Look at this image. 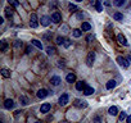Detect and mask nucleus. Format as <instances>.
I'll use <instances>...</instances> for the list:
<instances>
[{"label":"nucleus","instance_id":"1","mask_svg":"<svg viewBox=\"0 0 131 123\" xmlns=\"http://www.w3.org/2000/svg\"><path fill=\"white\" fill-rule=\"evenodd\" d=\"M30 26H31L32 28H36V27L39 26V23H37V16H36V13H32V14H31V17H30Z\"/></svg>","mask_w":131,"mask_h":123},{"label":"nucleus","instance_id":"2","mask_svg":"<svg viewBox=\"0 0 131 123\" xmlns=\"http://www.w3.org/2000/svg\"><path fill=\"white\" fill-rule=\"evenodd\" d=\"M73 105H75L76 108H80V109H82V108H86V106H87V103L85 101V100L76 99V100H75V103H73Z\"/></svg>","mask_w":131,"mask_h":123},{"label":"nucleus","instance_id":"3","mask_svg":"<svg viewBox=\"0 0 131 123\" xmlns=\"http://www.w3.org/2000/svg\"><path fill=\"white\" fill-rule=\"evenodd\" d=\"M94 60H95V53L91 51V53H89V55H87V58H86V64L89 65V67H91L93 63H94Z\"/></svg>","mask_w":131,"mask_h":123},{"label":"nucleus","instance_id":"4","mask_svg":"<svg viewBox=\"0 0 131 123\" xmlns=\"http://www.w3.org/2000/svg\"><path fill=\"white\" fill-rule=\"evenodd\" d=\"M91 4L95 7L96 12H102L103 7H102V0H91Z\"/></svg>","mask_w":131,"mask_h":123},{"label":"nucleus","instance_id":"5","mask_svg":"<svg viewBox=\"0 0 131 123\" xmlns=\"http://www.w3.org/2000/svg\"><path fill=\"white\" fill-rule=\"evenodd\" d=\"M48 95H49V91L46 90V88H41V90H39L37 94H36V96L39 99H44V97H46Z\"/></svg>","mask_w":131,"mask_h":123},{"label":"nucleus","instance_id":"6","mask_svg":"<svg viewBox=\"0 0 131 123\" xmlns=\"http://www.w3.org/2000/svg\"><path fill=\"white\" fill-rule=\"evenodd\" d=\"M117 62H118V64L121 65V67H123V68H127L128 64H130L123 57H117Z\"/></svg>","mask_w":131,"mask_h":123},{"label":"nucleus","instance_id":"7","mask_svg":"<svg viewBox=\"0 0 131 123\" xmlns=\"http://www.w3.org/2000/svg\"><path fill=\"white\" fill-rule=\"evenodd\" d=\"M117 40H118V42L121 44V45H123V46H127V45H128V42H127L126 37L122 35V33H119V35L117 36Z\"/></svg>","mask_w":131,"mask_h":123},{"label":"nucleus","instance_id":"8","mask_svg":"<svg viewBox=\"0 0 131 123\" xmlns=\"http://www.w3.org/2000/svg\"><path fill=\"white\" fill-rule=\"evenodd\" d=\"M60 82H62V80H60V77H58V76H53L50 78V83L54 85V86H59Z\"/></svg>","mask_w":131,"mask_h":123},{"label":"nucleus","instance_id":"9","mask_svg":"<svg viewBox=\"0 0 131 123\" xmlns=\"http://www.w3.org/2000/svg\"><path fill=\"white\" fill-rule=\"evenodd\" d=\"M59 104H60L62 106H64V105L68 104V95H67V94H63V95L59 97Z\"/></svg>","mask_w":131,"mask_h":123},{"label":"nucleus","instance_id":"10","mask_svg":"<svg viewBox=\"0 0 131 123\" xmlns=\"http://www.w3.org/2000/svg\"><path fill=\"white\" fill-rule=\"evenodd\" d=\"M51 21L54 22V23H59V22L62 21V16H60V13H58V12L53 13V16H51Z\"/></svg>","mask_w":131,"mask_h":123},{"label":"nucleus","instance_id":"11","mask_svg":"<svg viewBox=\"0 0 131 123\" xmlns=\"http://www.w3.org/2000/svg\"><path fill=\"white\" fill-rule=\"evenodd\" d=\"M14 106V101L12 99H7L5 101H4V108L5 109H12Z\"/></svg>","mask_w":131,"mask_h":123},{"label":"nucleus","instance_id":"12","mask_svg":"<svg viewBox=\"0 0 131 123\" xmlns=\"http://www.w3.org/2000/svg\"><path fill=\"white\" fill-rule=\"evenodd\" d=\"M50 108H51V105L49 103H44L41 105V108H40V111H41V113H48V111L50 110Z\"/></svg>","mask_w":131,"mask_h":123},{"label":"nucleus","instance_id":"13","mask_svg":"<svg viewBox=\"0 0 131 123\" xmlns=\"http://www.w3.org/2000/svg\"><path fill=\"white\" fill-rule=\"evenodd\" d=\"M50 17H48V16H44L42 18H41V26H44V27H48L49 26V23H50Z\"/></svg>","mask_w":131,"mask_h":123},{"label":"nucleus","instance_id":"14","mask_svg":"<svg viewBox=\"0 0 131 123\" xmlns=\"http://www.w3.org/2000/svg\"><path fill=\"white\" fill-rule=\"evenodd\" d=\"M66 81H67L68 83L75 82V81H76V76H75V73H68L67 77H66Z\"/></svg>","mask_w":131,"mask_h":123},{"label":"nucleus","instance_id":"15","mask_svg":"<svg viewBox=\"0 0 131 123\" xmlns=\"http://www.w3.org/2000/svg\"><path fill=\"white\" fill-rule=\"evenodd\" d=\"M87 85L85 83V82H82V81H79V82H76V88H77L79 91H82V90H85V87H86Z\"/></svg>","mask_w":131,"mask_h":123},{"label":"nucleus","instance_id":"16","mask_svg":"<svg viewBox=\"0 0 131 123\" xmlns=\"http://www.w3.org/2000/svg\"><path fill=\"white\" fill-rule=\"evenodd\" d=\"M81 30H82V31H90V30H91V25L89 23V22H82Z\"/></svg>","mask_w":131,"mask_h":123},{"label":"nucleus","instance_id":"17","mask_svg":"<svg viewBox=\"0 0 131 123\" xmlns=\"http://www.w3.org/2000/svg\"><path fill=\"white\" fill-rule=\"evenodd\" d=\"M105 87L108 88V90H112V88H114V87H116V81H114V80L108 81V82H107V85H105Z\"/></svg>","mask_w":131,"mask_h":123},{"label":"nucleus","instance_id":"18","mask_svg":"<svg viewBox=\"0 0 131 123\" xmlns=\"http://www.w3.org/2000/svg\"><path fill=\"white\" fill-rule=\"evenodd\" d=\"M108 113L111 114V115H117V114H118L117 106H111V108H109V110H108Z\"/></svg>","mask_w":131,"mask_h":123},{"label":"nucleus","instance_id":"19","mask_svg":"<svg viewBox=\"0 0 131 123\" xmlns=\"http://www.w3.org/2000/svg\"><path fill=\"white\" fill-rule=\"evenodd\" d=\"M84 94L85 95H91V94H94V88L90 87V86H86L85 90H84Z\"/></svg>","mask_w":131,"mask_h":123},{"label":"nucleus","instance_id":"20","mask_svg":"<svg viewBox=\"0 0 131 123\" xmlns=\"http://www.w3.org/2000/svg\"><path fill=\"white\" fill-rule=\"evenodd\" d=\"M113 18H114V21H123V14H121V13H118V12H116L114 14H113Z\"/></svg>","mask_w":131,"mask_h":123},{"label":"nucleus","instance_id":"21","mask_svg":"<svg viewBox=\"0 0 131 123\" xmlns=\"http://www.w3.org/2000/svg\"><path fill=\"white\" fill-rule=\"evenodd\" d=\"M31 44H34V45H35L36 48H39V49H42V44H41L39 40H36V39H32V40H31Z\"/></svg>","mask_w":131,"mask_h":123},{"label":"nucleus","instance_id":"22","mask_svg":"<svg viewBox=\"0 0 131 123\" xmlns=\"http://www.w3.org/2000/svg\"><path fill=\"white\" fill-rule=\"evenodd\" d=\"M2 76L5 77V78H9V77H10V71L7 69V68H3V69H2Z\"/></svg>","mask_w":131,"mask_h":123},{"label":"nucleus","instance_id":"23","mask_svg":"<svg viewBox=\"0 0 131 123\" xmlns=\"http://www.w3.org/2000/svg\"><path fill=\"white\" fill-rule=\"evenodd\" d=\"M5 16L8 18H10L13 16V8H5Z\"/></svg>","mask_w":131,"mask_h":123},{"label":"nucleus","instance_id":"24","mask_svg":"<svg viewBox=\"0 0 131 123\" xmlns=\"http://www.w3.org/2000/svg\"><path fill=\"white\" fill-rule=\"evenodd\" d=\"M113 4L116 7H122L125 4V0H113Z\"/></svg>","mask_w":131,"mask_h":123},{"label":"nucleus","instance_id":"25","mask_svg":"<svg viewBox=\"0 0 131 123\" xmlns=\"http://www.w3.org/2000/svg\"><path fill=\"white\" fill-rule=\"evenodd\" d=\"M72 33H73V37H80L82 32H81V30H77V28H76V30H73Z\"/></svg>","mask_w":131,"mask_h":123},{"label":"nucleus","instance_id":"26","mask_svg":"<svg viewBox=\"0 0 131 123\" xmlns=\"http://www.w3.org/2000/svg\"><path fill=\"white\" fill-rule=\"evenodd\" d=\"M19 101L23 104V105H27V104H28V99H27L26 96H21V97H19Z\"/></svg>","mask_w":131,"mask_h":123},{"label":"nucleus","instance_id":"27","mask_svg":"<svg viewBox=\"0 0 131 123\" xmlns=\"http://www.w3.org/2000/svg\"><path fill=\"white\" fill-rule=\"evenodd\" d=\"M64 41H66V40H64L62 36H58V37L55 39V42L58 44V45H62V44H64Z\"/></svg>","mask_w":131,"mask_h":123},{"label":"nucleus","instance_id":"28","mask_svg":"<svg viewBox=\"0 0 131 123\" xmlns=\"http://www.w3.org/2000/svg\"><path fill=\"white\" fill-rule=\"evenodd\" d=\"M46 53H48V55H54V53H55V49L54 48H46Z\"/></svg>","mask_w":131,"mask_h":123},{"label":"nucleus","instance_id":"29","mask_svg":"<svg viewBox=\"0 0 131 123\" xmlns=\"http://www.w3.org/2000/svg\"><path fill=\"white\" fill-rule=\"evenodd\" d=\"M8 2H9L10 5H13V7H18V5H19V2H18V0H8Z\"/></svg>","mask_w":131,"mask_h":123},{"label":"nucleus","instance_id":"30","mask_svg":"<svg viewBox=\"0 0 131 123\" xmlns=\"http://www.w3.org/2000/svg\"><path fill=\"white\" fill-rule=\"evenodd\" d=\"M123 119H127L126 111H121V114H119V120H123Z\"/></svg>","mask_w":131,"mask_h":123},{"label":"nucleus","instance_id":"31","mask_svg":"<svg viewBox=\"0 0 131 123\" xmlns=\"http://www.w3.org/2000/svg\"><path fill=\"white\" fill-rule=\"evenodd\" d=\"M93 123H102V118L98 117V115H95V117L93 118Z\"/></svg>","mask_w":131,"mask_h":123},{"label":"nucleus","instance_id":"32","mask_svg":"<svg viewBox=\"0 0 131 123\" xmlns=\"http://www.w3.org/2000/svg\"><path fill=\"white\" fill-rule=\"evenodd\" d=\"M70 10L71 12H76V10H77V7L73 5V4H70Z\"/></svg>","mask_w":131,"mask_h":123},{"label":"nucleus","instance_id":"33","mask_svg":"<svg viewBox=\"0 0 131 123\" xmlns=\"http://www.w3.org/2000/svg\"><path fill=\"white\" fill-rule=\"evenodd\" d=\"M22 45H23V42H22V41H16V44H14L16 48H21Z\"/></svg>","mask_w":131,"mask_h":123},{"label":"nucleus","instance_id":"34","mask_svg":"<svg viewBox=\"0 0 131 123\" xmlns=\"http://www.w3.org/2000/svg\"><path fill=\"white\" fill-rule=\"evenodd\" d=\"M7 48H8L7 42H5V41H3V45H2V50H3V51H5V50H7Z\"/></svg>","mask_w":131,"mask_h":123},{"label":"nucleus","instance_id":"35","mask_svg":"<svg viewBox=\"0 0 131 123\" xmlns=\"http://www.w3.org/2000/svg\"><path fill=\"white\" fill-rule=\"evenodd\" d=\"M63 45H64L66 48H68V46L71 45V40H66V41H64V44H63Z\"/></svg>","mask_w":131,"mask_h":123},{"label":"nucleus","instance_id":"36","mask_svg":"<svg viewBox=\"0 0 131 123\" xmlns=\"http://www.w3.org/2000/svg\"><path fill=\"white\" fill-rule=\"evenodd\" d=\"M93 39H94V36H93V35H87V37H86V40H87V41H91Z\"/></svg>","mask_w":131,"mask_h":123},{"label":"nucleus","instance_id":"37","mask_svg":"<svg viewBox=\"0 0 131 123\" xmlns=\"http://www.w3.org/2000/svg\"><path fill=\"white\" fill-rule=\"evenodd\" d=\"M58 65H59V67H64V60H63V59H60V60H59V63H58Z\"/></svg>","mask_w":131,"mask_h":123},{"label":"nucleus","instance_id":"38","mask_svg":"<svg viewBox=\"0 0 131 123\" xmlns=\"http://www.w3.org/2000/svg\"><path fill=\"white\" fill-rule=\"evenodd\" d=\"M31 51H32V48H31V46H27V49H26V53H27V54H30Z\"/></svg>","mask_w":131,"mask_h":123},{"label":"nucleus","instance_id":"39","mask_svg":"<svg viewBox=\"0 0 131 123\" xmlns=\"http://www.w3.org/2000/svg\"><path fill=\"white\" fill-rule=\"evenodd\" d=\"M126 120H127V123H131V115H128V117H127V119H126Z\"/></svg>","mask_w":131,"mask_h":123},{"label":"nucleus","instance_id":"40","mask_svg":"<svg viewBox=\"0 0 131 123\" xmlns=\"http://www.w3.org/2000/svg\"><path fill=\"white\" fill-rule=\"evenodd\" d=\"M127 60H128V63H131V55H130V57H127Z\"/></svg>","mask_w":131,"mask_h":123},{"label":"nucleus","instance_id":"41","mask_svg":"<svg viewBox=\"0 0 131 123\" xmlns=\"http://www.w3.org/2000/svg\"><path fill=\"white\" fill-rule=\"evenodd\" d=\"M76 2H82V0H76Z\"/></svg>","mask_w":131,"mask_h":123},{"label":"nucleus","instance_id":"42","mask_svg":"<svg viewBox=\"0 0 131 123\" xmlns=\"http://www.w3.org/2000/svg\"><path fill=\"white\" fill-rule=\"evenodd\" d=\"M62 123H70V122H62Z\"/></svg>","mask_w":131,"mask_h":123},{"label":"nucleus","instance_id":"43","mask_svg":"<svg viewBox=\"0 0 131 123\" xmlns=\"http://www.w3.org/2000/svg\"><path fill=\"white\" fill-rule=\"evenodd\" d=\"M35 123H41V122H35Z\"/></svg>","mask_w":131,"mask_h":123}]
</instances>
